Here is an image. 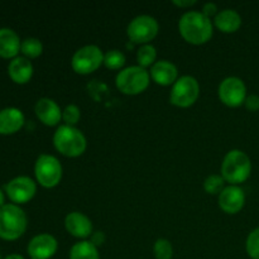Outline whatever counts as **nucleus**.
<instances>
[{
	"mask_svg": "<svg viewBox=\"0 0 259 259\" xmlns=\"http://www.w3.org/2000/svg\"><path fill=\"white\" fill-rule=\"evenodd\" d=\"M153 254L156 259H172L174 257V248L169 240L157 239L153 245Z\"/></svg>",
	"mask_w": 259,
	"mask_h": 259,
	"instance_id": "obj_26",
	"label": "nucleus"
},
{
	"mask_svg": "<svg viewBox=\"0 0 259 259\" xmlns=\"http://www.w3.org/2000/svg\"><path fill=\"white\" fill-rule=\"evenodd\" d=\"M202 13H204L205 15H206L207 18H210V17H212V15H217L218 13V5L215 4V3H205L204 4V7H202Z\"/></svg>",
	"mask_w": 259,
	"mask_h": 259,
	"instance_id": "obj_30",
	"label": "nucleus"
},
{
	"mask_svg": "<svg viewBox=\"0 0 259 259\" xmlns=\"http://www.w3.org/2000/svg\"><path fill=\"white\" fill-rule=\"evenodd\" d=\"M200 95L199 81L194 76L185 75L177 78L171 90L169 100L179 108H189L194 105Z\"/></svg>",
	"mask_w": 259,
	"mask_h": 259,
	"instance_id": "obj_7",
	"label": "nucleus"
},
{
	"mask_svg": "<svg viewBox=\"0 0 259 259\" xmlns=\"http://www.w3.org/2000/svg\"><path fill=\"white\" fill-rule=\"evenodd\" d=\"M8 72H9L10 78L15 83L23 85L32 78L33 65L29 58L19 56V57H15L10 61L9 66H8Z\"/></svg>",
	"mask_w": 259,
	"mask_h": 259,
	"instance_id": "obj_18",
	"label": "nucleus"
},
{
	"mask_svg": "<svg viewBox=\"0 0 259 259\" xmlns=\"http://www.w3.org/2000/svg\"><path fill=\"white\" fill-rule=\"evenodd\" d=\"M4 259H24V257H23V255H20V254H9V255H7V257H5Z\"/></svg>",
	"mask_w": 259,
	"mask_h": 259,
	"instance_id": "obj_33",
	"label": "nucleus"
},
{
	"mask_svg": "<svg viewBox=\"0 0 259 259\" xmlns=\"http://www.w3.org/2000/svg\"><path fill=\"white\" fill-rule=\"evenodd\" d=\"M81 118L80 108L75 104H70L62 110V120L65 121L66 125L75 126Z\"/></svg>",
	"mask_w": 259,
	"mask_h": 259,
	"instance_id": "obj_28",
	"label": "nucleus"
},
{
	"mask_svg": "<svg viewBox=\"0 0 259 259\" xmlns=\"http://www.w3.org/2000/svg\"><path fill=\"white\" fill-rule=\"evenodd\" d=\"M4 194H3V191L0 190V209H2L3 206H4Z\"/></svg>",
	"mask_w": 259,
	"mask_h": 259,
	"instance_id": "obj_34",
	"label": "nucleus"
},
{
	"mask_svg": "<svg viewBox=\"0 0 259 259\" xmlns=\"http://www.w3.org/2000/svg\"><path fill=\"white\" fill-rule=\"evenodd\" d=\"M34 111L37 118L45 125L55 126L62 119V110L55 100L50 98H42L35 103Z\"/></svg>",
	"mask_w": 259,
	"mask_h": 259,
	"instance_id": "obj_14",
	"label": "nucleus"
},
{
	"mask_svg": "<svg viewBox=\"0 0 259 259\" xmlns=\"http://www.w3.org/2000/svg\"><path fill=\"white\" fill-rule=\"evenodd\" d=\"M214 24L224 33H234L242 27V17L234 9H223L214 17Z\"/></svg>",
	"mask_w": 259,
	"mask_h": 259,
	"instance_id": "obj_20",
	"label": "nucleus"
},
{
	"mask_svg": "<svg viewBox=\"0 0 259 259\" xmlns=\"http://www.w3.org/2000/svg\"><path fill=\"white\" fill-rule=\"evenodd\" d=\"M151 77L158 85H174L179 78V71H177L176 66L169 61H156V63L151 67Z\"/></svg>",
	"mask_w": 259,
	"mask_h": 259,
	"instance_id": "obj_17",
	"label": "nucleus"
},
{
	"mask_svg": "<svg viewBox=\"0 0 259 259\" xmlns=\"http://www.w3.org/2000/svg\"><path fill=\"white\" fill-rule=\"evenodd\" d=\"M218 94H219L220 100L225 105L230 108H237L244 104L247 99V86L242 78L237 76H229L220 82Z\"/></svg>",
	"mask_w": 259,
	"mask_h": 259,
	"instance_id": "obj_10",
	"label": "nucleus"
},
{
	"mask_svg": "<svg viewBox=\"0 0 259 259\" xmlns=\"http://www.w3.org/2000/svg\"><path fill=\"white\" fill-rule=\"evenodd\" d=\"M245 249L252 259H259V228L249 233L245 242Z\"/></svg>",
	"mask_w": 259,
	"mask_h": 259,
	"instance_id": "obj_27",
	"label": "nucleus"
},
{
	"mask_svg": "<svg viewBox=\"0 0 259 259\" xmlns=\"http://www.w3.org/2000/svg\"><path fill=\"white\" fill-rule=\"evenodd\" d=\"M19 35L10 28H0V57L15 58L20 52Z\"/></svg>",
	"mask_w": 259,
	"mask_h": 259,
	"instance_id": "obj_19",
	"label": "nucleus"
},
{
	"mask_svg": "<svg viewBox=\"0 0 259 259\" xmlns=\"http://www.w3.org/2000/svg\"><path fill=\"white\" fill-rule=\"evenodd\" d=\"M90 242L95 247H100V245H103L105 243V234L103 232H94L90 237Z\"/></svg>",
	"mask_w": 259,
	"mask_h": 259,
	"instance_id": "obj_31",
	"label": "nucleus"
},
{
	"mask_svg": "<svg viewBox=\"0 0 259 259\" xmlns=\"http://www.w3.org/2000/svg\"><path fill=\"white\" fill-rule=\"evenodd\" d=\"M225 180L222 175H210L205 179L204 189L210 195H220V192L225 189Z\"/></svg>",
	"mask_w": 259,
	"mask_h": 259,
	"instance_id": "obj_25",
	"label": "nucleus"
},
{
	"mask_svg": "<svg viewBox=\"0 0 259 259\" xmlns=\"http://www.w3.org/2000/svg\"><path fill=\"white\" fill-rule=\"evenodd\" d=\"M125 63V55L119 50H110L104 55V65L110 70H120Z\"/></svg>",
	"mask_w": 259,
	"mask_h": 259,
	"instance_id": "obj_24",
	"label": "nucleus"
},
{
	"mask_svg": "<svg viewBox=\"0 0 259 259\" xmlns=\"http://www.w3.org/2000/svg\"><path fill=\"white\" fill-rule=\"evenodd\" d=\"M25 123L24 114L18 108H5L0 110V134L9 136L19 132Z\"/></svg>",
	"mask_w": 259,
	"mask_h": 259,
	"instance_id": "obj_16",
	"label": "nucleus"
},
{
	"mask_svg": "<svg viewBox=\"0 0 259 259\" xmlns=\"http://www.w3.org/2000/svg\"><path fill=\"white\" fill-rule=\"evenodd\" d=\"M157 58V50L154 46L149 45H142L137 51V61H138L139 66L143 68L148 67V66H153L156 63Z\"/></svg>",
	"mask_w": 259,
	"mask_h": 259,
	"instance_id": "obj_22",
	"label": "nucleus"
},
{
	"mask_svg": "<svg viewBox=\"0 0 259 259\" xmlns=\"http://www.w3.org/2000/svg\"><path fill=\"white\" fill-rule=\"evenodd\" d=\"M245 194L242 187L230 185L219 195V206L227 214H237L244 207Z\"/></svg>",
	"mask_w": 259,
	"mask_h": 259,
	"instance_id": "obj_13",
	"label": "nucleus"
},
{
	"mask_svg": "<svg viewBox=\"0 0 259 259\" xmlns=\"http://www.w3.org/2000/svg\"><path fill=\"white\" fill-rule=\"evenodd\" d=\"M151 73L141 66H129L119 71L116 75V88L126 95H137L148 88Z\"/></svg>",
	"mask_w": 259,
	"mask_h": 259,
	"instance_id": "obj_5",
	"label": "nucleus"
},
{
	"mask_svg": "<svg viewBox=\"0 0 259 259\" xmlns=\"http://www.w3.org/2000/svg\"><path fill=\"white\" fill-rule=\"evenodd\" d=\"M245 108L249 111H258L259 110V96L258 95H249L247 96L244 101Z\"/></svg>",
	"mask_w": 259,
	"mask_h": 259,
	"instance_id": "obj_29",
	"label": "nucleus"
},
{
	"mask_svg": "<svg viewBox=\"0 0 259 259\" xmlns=\"http://www.w3.org/2000/svg\"><path fill=\"white\" fill-rule=\"evenodd\" d=\"M65 227L71 235L80 238V239L91 237V234L94 233L91 220L85 214L78 211H72L66 217Z\"/></svg>",
	"mask_w": 259,
	"mask_h": 259,
	"instance_id": "obj_15",
	"label": "nucleus"
},
{
	"mask_svg": "<svg viewBox=\"0 0 259 259\" xmlns=\"http://www.w3.org/2000/svg\"><path fill=\"white\" fill-rule=\"evenodd\" d=\"M5 192L15 205L25 204L34 197L37 192V185L30 177L18 176L5 185Z\"/></svg>",
	"mask_w": 259,
	"mask_h": 259,
	"instance_id": "obj_11",
	"label": "nucleus"
},
{
	"mask_svg": "<svg viewBox=\"0 0 259 259\" xmlns=\"http://www.w3.org/2000/svg\"><path fill=\"white\" fill-rule=\"evenodd\" d=\"M179 30L185 40L192 45L206 43L212 37V23L202 12H186L179 22Z\"/></svg>",
	"mask_w": 259,
	"mask_h": 259,
	"instance_id": "obj_1",
	"label": "nucleus"
},
{
	"mask_svg": "<svg viewBox=\"0 0 259 259\" xmlns=\"http://www.w3.org/2000/svg\"><path fill=\"white\" fill-rule=\"evenodd\" d=\"M34 175L40 186L52 189L62 179V166L52 154H40L35 161Z\"/></svg>",
	"mask_w": 259,
	"mask_h": 259,
	"instance_id": "obj_6",
	"label": "nucleus"
},
{
	"mask_svg": "<svg viewBox=\"0 0 259 259\" xmlns=\"http://www.w3.org/2000/svg\"><path fill=\"white\" fill-rule=\"evenodd\" d=\"M53 144L61 154L66 157H78L85 152L86 138L76 126L60 125L53 134Z\"/></svg>",
	"mask_w": 259,
	"mask_h": 259,
	"instance_id": "obj_4",
	"label": "nucleus"
},
{
	"mask_svg": "<svg viewBox=\"0 0 259 259\" xmlns=\"http://www.w3.org/2000/svg\"><path fill=\"white\" fill-rule=\"evenodd\" d=\"M0 259H2V255H0Z\"/></svg>",
	"mask_w": 259,
	"mask_h": 259,
	"instance_id": "obj_35",
	"label": "nucleus"
},
{
	"mask_svg": "<svg viewBox=\"0 0 259 259\" xmlns=\"http://www.w3.org/2000/svg\"><path fill=\"white\" fill-rule=\"evenodd\" d=\"M104 63V53L96 45H86L78 48L72 56L71 66L73 71L81 75H88L98 70Z\"/></svg>",
	"mask_w": 259,
	"mask_h": 259,
	"instance_id": "obj_8",
	"label": "nucleus"
},
{
	"mask_svg": "<svg viewBox=\"0 0 259 259\" xmlns=\"http://www.w3.org/2000/svg\"><path fill=\"white\" fill-rule=\"evenodd\" d=\"M70 259H100V254L90 240H81L71 248Z\"/></svg>",
	"mask_w": 259,
	"mask_h": 259,
	"instance_id": "obj_21",
	"label": "nucleus"
},
{
	"mask_svg": "<svg viewBox=\"0 0 259 259\" xmlns=\"http://www.w3.org/2000/svg\"><path fill=\"white\" fill-rule=\"evenodd\" d=\"M159 25L156 18L151 15L142 14L134 18L128 25V37L134 43H141V45H147L151 42L157 34H158Z\"/></svg>",
	"mask_w": 259,
	"mask_h": 259,
	"instance_id": "obj_9",
	"label": "nucleus"
},
{
	"mask_svg": "<svg viewBox=\"0 0 259 259\" xmlns=\"http://www.w3.org/2000/svg\"><path fill=\"white\" fill-rule=\"evenodd\" d=\"M250 174L252 162L247 153L240 149H232L225 154L222 163V176L225 181L238 186L247 181Z\"/></svg>",
	"mask_w": 259,
	"mask_h": 259,
	"instance_id": "obj_2",
	"label": "nucleus"
},
{
	"mask_svg": "<svg viewBox=\"0 0 259 259\" xmlns=\"http://www.w3.org/2000/svg\"><path fill=\"white\" fill-rule=\"evenodd\" d=\"M175 5H177V7H181V8H187V7H191V5L196 4V0H174Z\"/></svg>",
	"mask_w": 259,
	"mask_h": 259,
	"instance_id": "obj_32",
	"label": "nucleus"
},
{
	"mask_svg": "<svg viewBox=\"0 0 259 259\" xmlns=\"http://www.w3.org/2000/svg\"><path fill=\"white\" fill-rule=\"evenodd\" d=\"M27 215L15 204H5L0 209V238L17 240L27 230Z\"/></svg>",
	"mask_w": 259,
	"mask_h": 259,
	"instance_id": "obj_3",
	"label": "nucleus"
},
{
	"mask_svg": "<svg viewBox=\"0 0 259 259\" xmlns=\"http://www.w3.org/2000/svg\"><path fill=\"white\" fill-rule=\"evenodd\" d=\"M58 243L53 235L43 233L32 238L28 244V254L30 259H50L56 254Z\"/></svg>",
	"mask_w": 259,
	"mask_h": 259,
	"instance_id": "obj_12",
	"label": "nucleus"
},
{
	"mask_svg": "<svg viewBox=\"0 0 259 259\" xmlns=\"http://www.w3.org/2000/svg\"><path fill=\"white\" fill-rule=\"evenodd\" d=\"M20 52H22L23 55H24V57L27 58H37L42 55L43 45L38 38H25L24 40H22Z\"/></svg>",
	"mask_w": 259,
	"mask_h": 259,
	"instance_id": "obj_23",
	"label": "nucleus"
}]
</instances>
